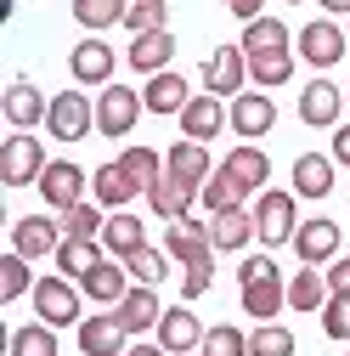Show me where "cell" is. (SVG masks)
<instances>
[{
  "mask_svg": "<svg viewBox=\"0 0 350 356\" xmlns=\"http://www.w3.org/2000/svg\"><path fill=\"white\" fill-rule=\"evenodd\" d=\"M317 6H322L328 17H350V0H317Z\"/></svg>",
  "mask_w": 350,
  "mask_h": 356,
  "instance_id": "obj_51",
  "label": "cell"
},
{
  "mask_svg": "<svg viewBox=\"0 0 350 356\" xmlns=\"http://www.w3.org/2000/svg\"><path fill=\"white\" fill-rule=\"evenodd\" d=\"M79 289L91 294L97 305H108V311H113V305H119V300H124L130 289H136V283H130V272H124V260H97L91 272L79 277Z\"/></svg>",
  "mask_w": 350,
  "mask_h": 356,
  "instance_id": "obj_20",
  "label": "cell"
},
{
  "mask_svg": "<svg viewBox=\"0 0 350 356\" xmlns=\"http://www.w3.org/2000/svg\"><path fill=\"white\" fill-rule=\"evenodd\" d=\"M124 272H130V283H147V289H158V283L169 277V254L147 243V249H136V254L124 260Z\"/></svg>",
  "mask_w": 350,
  "mask_h": 356,
  "instance_id": "obj_39",
  "label": "cell"
},
{
  "mask_svg": "<svg viewBox=\"0 0 350 356\" xmlns=\"http://www.w3.org/2000/svg\"><path fill=\"white\" fill-rule=\"evenodd\" d=\"M0 113L12 119V130H34V124H46V113H51V97L46 91H34L28 79H17L6 97H0Z\"/></svg>",
  "mask_w": 350,
  "mask_h": 356,
  "instance_id": "obj_19",
  "label": "cell"
},
{
  "mask_svg": "<svg viewBox=\"0 0 350 356\" xmlns=\"http://www.w3.org/2000/svg\"><path fill=\"white\" fill-rule=\"evenodd\" d=\"M136 193H142V187L124 175V164H119V159H113V164H102V170L91 175V198H97L102 209H124V204L136 198Z\"/></svg>",
  "mask_w": 350,
  "mask_h": 356,
  "instance_id": "obj_30",
  "label": "cell"
},
{
  "mask_svg": "<svg viewBox=\"0 0 350 356\" xmlns=\"http://www.w3.org/2000/svg\"><path fill=\"white\" fill-rule=\"evenodd\" d=\"M124 29H130V34H153V29H169V0H130V12H124Z\"/></svg>",
  "mask_w": 350,
  "mask_h": 356,
  "instance_id": "obj_44",
  "label": "cell"
},
{
  "mask_svg": "<svg viewBox=\"0 0 350 356\" xmlns=\"http://www.w3.org/2000/svg\"><path fill=\"white\" fill-rule=\"evenodd\" d=\"M317 317H322V334L328 339H350V300H328Z\"/></svg>",
  "mask_w": 350,
  "mask_h": 356,
  "instance_id": "obj_45",
  "label": "cell"
},
{
  "mask_svg": "<svg viewBox=\"0 0 350 356\" xmlns=\"http://www.w3.org/2000/svg\"><path fill=\"white\" fill-rule=\"evenodd\" d=\"M164 254L181 260V272H215V243H209V220H169L164 227Z\"/></svg>",
  "mask_w": 350,
  "mask_h": 356,
  "instance_id": "obj_2",
  "label": "cell"
},
{
  "mask_svg": "<svg viewBox=\"0 0 350 356\" xmlns=\"http://www.w3.org/2000/svg\"><path fill=\"white\" fill-rule=\"evenodd\" d=\"M142 113H147L142 91H130V85H102V97H97V130L102 136H113V142L130 136Z\"/></svg>",
  "mask_w": 350,
  "mask_h": 356,
  "instance_id": "obj_6",
  "label": "cell"
},
{
  "mask_svg": "<svg viewBox=\"0 0 350 356\" xmlns=\"http://www.w3.org/2000/svg\"><path fill=\"white\" fill-rule=\"evenodd\" d=\"M226 113H232V130H238V136H266V130L277 124V102H272L266 91H243V97H232Z\"/></svg>",
  "mask_w": 350,
  "mask_h": 356,
  "instance_id": "obj_18",
  "label": "cell"
},
{
  "mask_svg": "<svg viewBox=\"0 0 350 356\" xmlns=\"http://www.w3.org/2000/svg\"><path fill=\"white\" fill-rule=\"evenodd\" d=\"M328 294H333V300H350V254L328 260Z\"/></svg>",
  "mask_w": 350,
  "mask_h": 356,
  "instance_id": "obj_47",
  "label": "cell"
},
{
  "mask_svg": "<svg viewBox=\"0 0 350 356\" xmlns=\"http://www.w3.org/2000/svg\"><path fill=\"white\" fill-rule=\"evenodd\" d=\"M221 170L232 175V181H238L243 193H266V181H272V159L260 153L254 142H243V147H232V153L221 159Z\"/></svg>",
  "mask_w": 350,
  "mask_h": 356,
  "instance_id": "obj_21",
  "label": "cell"
},
{
  "mask_svg": "<svg viewBox=\"0 0 350 356\" xmlns=\"http://www.w3.org/2000/svg\"><path fill=\"white\" fill-rule=\"evenodd\" d=\"M266 277H277V260L272 254H249L243 266H238V283L249 289V283H266Z\"/></svg>",
  "mask_w": 350,
  "mask_h": 356,
  "instance_id": "obj_46",
  "label": "cell"
},
{
  "mask_svg": "<svg viewBox=\"0 0 350 356\" xmlns=\"http://www.w3.org/2000/svg\"><path fill=\"white\" fill-rule=\"evenodd\" d=\"M40 198H46V209H74V204H85V187H91V175H85L74 159H51L46 170H40Z\"/></svg>",
  "mask_w": 350,
  "mask_h": 356,
  "instance_id": "obj_7",
  "label": "cell"
},
{
  "mask_svg": "<svg viewBox=\"0 0 350 356\" xmlns=\"http://www.w3.org/2000/svg\"><path fill=\"white\" fill-rule=\"evenodd\" d=\"M6 350H12V356H57V328H51V323L12 328V334H6Z\"/></svg>",
  "mask_w": 350,
  "mask_h": 356,
  "instance_id": "obj_36",
  "label": "cell"
},
{
  "mask_svg": "<svg viewBox=\"0 0 350 356\" xmlns=\"http://www.w3.org/2000/svg\"><path fill=\"white\" fill-rule=\"evenodd\" d=\"M79 294H85V289H79L74 277H40L28 300H34V317H40V323L79 328V323H85V317H79Z\"/></svg>",
  "mask_w": 350,
  "mask_h": 356,
  "instance_id": "obj_3",
  "label": "cell"
},
{
  "mask_svg": "<svg viewBox=\"0 0 350 356\" xmlns=\"http://www.w3.org/2000/svg\"><path fill=\"white\" fill-rule=\"evenodd\" d=\"M62 227L51 215H23V220H12V249L17 254H28V260H46V254H57L62 249Z\"/></svg>",
  "mask_w": 350,
  "mask_h": 356,
  "instance_id": "obj_11",
  "label": "cell"
},
{
  "mask_svg": "<svg viewBox=\"0 0 350 356\" xmlns=\"http://www.w3.org/2000/svg\"><path fill=\"white\" fill-rule=\"evenodd\" d=\"M339 108H344V91L333 79H311L299 91V119L305 124H317V130H328V124H339Z\"/></svg>",
  "mask_w": 350,
  "mask_h": 356,
  "instance_id": "obj_23",
  "label": "cell"
},
{
  "mask_svg": "<svg viewBox=\"0 0 350 356\" xmlns=\"http://www.w3.org/2000/svg\"><path fill=\"white\" fill-rule=\"evenodd\" d=\"M12 6H17V0H0V12H12Z\"/></svg>",
  "mask_w": 350,
  "mask_h": 356,
  "instance_id": "obj_53",
  "label": "cell"
},
{
  "mask_svg": "<svg viewBox=\"0 0 350 356\" xmlns=\"http://www.w3.org/2000/svg\"><path fill=\"white\" fill-rule=\"evenodd\" d=\"M124 356H169V350H164V345H130Z\"/></svg>",
  "mask_w": 350,
  "mask_h": 356,
  "instance_id": "obj_52",
  "label": "cell"
},
{
  "mask_svg": "<svg viewBox=\"0 0 350 356\" xmlns=\"http://www.w3.org/2000/svg\"><path fill=\"white\" fill-rule=\"evenodd\" d=\"M102 254H108V249H102V243H91V238H62V249H57V272L79 283V277L91 272Z\"/></svg>",
  "mask_w": 350,
  "mask_h": 356,
  "instance_id": "obj_34",
  "label": "cell"
},
{
  "mask_svg": "<svg viewBox=\"0 0 350 356\" xmlns=\"http://www.w3.org/2000/svg\"><path fill=\"white\" fill-rule=\"evenodd\" d=\"M333 153H299L294 159V193L299 198H328L333 193Z\"/></svg>",
  "mask_w": 350,
  "mask_h": 356,
  "instance_id": "obj_25",
  "label": "cell"
},
{
  "mask_svg": "<svg viewBox=\"0 0 350 356\" xmlns=\"http://www.w3.org/2000/svg\"><path fill=\"white\" fill-rule=\"evenodd\" d=\"M344 34H350V29H344Z\"/></svg>",
  "mask_w": 350,
  "mask_h": 356,
  "instance_id": "obj_55",
  "label": "cell"
},
{
  "mask_svg": "<svg viewBox=\"0 0 350 356\" xmlns=\"http://www.w3.org/2000/svg\"><path fill=\"white\" fill-rule=\"evenodd\" d=\"M113 311H119V323H124L130 334H147V328H158V317H164V300H158V289L136 283V289H130Z\"/></svg>",
  "mask_w": 350,
  "mask_h": 356,
  "instance_id": "obj_24",
  "label": "cell"
},
{
  "mask_svg": "<svg viewBox=\"0 0 350 356\" xmlns=\"http://www.w3.org/2000/svg\"><path fill=\"white\" fill-rule=\"evenodd\" d=\"M243 57H266V51H294V34L283 29V17H254L243 23Z\"/></svg>",
  "mask_w": 350,
  "mask_h": 356,
  "instance_id": "obj_28",
  "label": "cell"
},
{
  "mask_svg": "<svg viewBox=\"0 0 350 356\" xmlns=\"http://www.w3.org/2000/svg\"><path fill=\"white\" fill-rule=\"evenodd\" d=\"M294 198H299V193H277V187L254 193V232H260V243H266V249L294 243V232H299V209H294Z\"/></svg>",
  "mask_w": 350,
  "mask_h": 356,
  "instance_id": "obj_1",
  "label": "cell"
},
{
  "mask_svg": "<svg viewBox=\"0 0 350 356\" xmlns=\"http://www.w3.org/2000/svg\"><path fill=\"white\" fill-rule=\"evenodd\" d=\"M198 350H203V356H249V334H243L238 323H215Z\"/></svg>",
  "mask_w": 350,
  "mask_h": 356,
  "instance_id": "obj_43",
  "label": "cell"
},
{
  "mask_svg": "<svg viewBox=\"0 0 350 356\" xmlns=\"http://www.w3.org/2000/svg\"><path fill=\"white\" fill-rule=\"evenodd\" d=\"M124 12H130V0H74V23H79V29H91V34L124 23Z\"/></svg>",
  "mask_w": 350,
  "mask_h": 356,
  "instance_id": "obj_35",
  "label": "cell"
},
{
  "mask_svg": "<svg viewBox=\"0 0 350 356\" xmlns=\"http://www.w3.org/2000/svg\"><path fill=\"white\" fill-rule=\"evenodd\" d=\"M119 164H124V175H130L142 193H153V187L164 181V153H153V147H142V142H136V147H124Z\"/></svg>",
  "mask_w": 350,
  "mask_h": 356,
  "instance_id": "obj_33",
  "label": "cell"
},
{
  "mask_svg": "<svg viewBox=\"0 0 350 356\" xmlns=\"http://www.w3.org/2000/svg\"><path fill=\"white\" fill-rule=\"evenodd\" d=\"M175 119H181V136H187V142H209V136H221V130L232 124L226 102H221V97H209V91H198Z\"/></svg>",
  "mask_w": 350,
  "mask_h": 356,
  "instance_id": "obj_12",
  "label": "cell"
},
{
  "mask_svg": "<svg viewBox=\"0 0 350 356\" xmlns=\"http://www.w3.org/2000/svg\"><path fill=\"white\" fill-rule=\"evenodd\" d=\"M333 164H344V170H350V124H339V130H333Z\"/></svg>",
  "mask_w": 350,
  "mask_h": 356,
  "instance_id": "obj_50",
  "label": "cell"
},
{
  "mask_svg": "<svg viewBox=\"0 0 350 356\" xmlns=\"http://www.w3.org/2000/svg\"><path fill=\"white\" fill-rule=\"evenodd\" d=\"M102 249L119 254V260H130L136 249H147V227H142L130 209H113V215H108V227H102Z\"/></svg>",
  "mask_w": 350,
  "mask_h": 356,
  "instance_id": "obj_27",
  "label": "cell"
},
{
  "mask_svg": "<svg viewBox=\"0 0 350 356\" xmlns=\"http://www.w3.org/2000/svg\"><path fill=\"white\" fill-rule=\"evenodd\" d=\"M164 170L175 175V181H187V187H198V193H203V181H209V175L221 170V164L209 159V142H187V136H181V142L164 153Z\"/></svg>",
  "mask_w": 350,
  "mask_h": 356,
  "instance_id": "obj_14",
  "label": "cell"
},
{
  "mask_svg": "<svg viewBox=\"0 0 350 356\" xmlns=\"http://www.w3.org/2000/svg\"><path fill=\"white\" fill-rule=\"evenodd\" d=\"M46 130L57 142H85L97 130V102L85 91H57L51 97V113H46Z\"/></svg>",
  "mask_w": 350,
  "mask_h": 356,
  "instance_id": "obj_4",
  "label": "cell"
},
{
  "mask_svg": "<svg viewBox=\"0 0 350 356\" xmlns=\"http://www.w3.org/2000/svg\"><path fill=\"white\" fill-rule=\"evenodd\" d=\"M243 198H249V193H243V187L232 181L226 170H215L209 181H203V193H198V204H203L209 215H221V209H243Z\"/></svg>",
  "mask_w": 350,
  "mask_h": 356,
  "instance_id": "obj_38",
  "label": "cell"
},
{
  "mask_svg": "<svg viewBox=\"0 0 350 356\" xmlns=\"http://www.w3.org/2000/svg\"><path fill=\"white\" fill-rule=\"evenodd\" d=\"M254 209H221V215H209V243L215 254H243L254 243Z\"/></svg>",
  "mask_w": 350,
  "mask_h": 356,
  "instance_id": "obj_16",
  "label": "cell"
},
{
  "mask_svg": "<svg viewBox=\"0 0 350 356\" xmlns=\"http://www.w3.org/2000/svg\"><path fill=\"white\" fill-rule=\"evenodd\" d=\"M283 6H299V0H283Z\"/></svg>",
  "mask_w": 350,
  "mask_h": 356,
  "instance_id": "obj_54",
  "label": "cell"
},
{
  "mask_svg": "<svg viewBox=\"0 0 350 356\" xmlns=\"http://www.w3.org/2000/svg\"><path fill=\"white\" fill-rule=\"evenodd\" d=\"M243 85H249V57L243 46H215L209 63H203V91L209 97H243Z\"/></svg>",
  "mask_w": 350,
  "mask_h": 356,
  "instance_id": "obj_8",
  "label": "cell"
},
{
  "mask_svg": "<svg viewBox=\"0 0 350 356\" xmlns=\"http://www.w3.org/2000/svg\"><path fill=\"white\" fill-rule=\"evenodd\" d=\"M124 339H130V328L119 323V311H108V317H85V323H79V350H85V356H124V350H130Z\"/></svg>",
  "mask_w": 350,
  "mask_h": 356,
  "instance_id": "obj_17",
  "label": "cell"
},
{
  "mask_svg": "<svg viewBox=\"0 0 350 356\" xmlns=\"http://www.w3.org/2000/svg\"><path fill=\"white\" fill-rule=\"evenodd\" d=\"M249 79L260 91H277V85L294 79V51H266V57H249Z\"/></svg>",
  "mask_w": 350,
  "mask_h": 356,
  "instance_id": "obj_37",
  "label": "cell"
},
{
  "mask_svg": "<svg viewBox=\"0 0 350 356\" xmlns=\"http://www.w3.org/2000/svg\"><path fill=\"white\" fill-rule=\"evenodd\" d=\"M46 164L51 159H46V147H40V136L17 130V136H6V147H0V181L6 187H34Z\"/></svg>",
  "mask_w": 350,
  "mask_h": 356,
  "instance_id": "obj_5",
  "label": "cell"
},
{
  "mask_svg": "<svg viewBox=\"0 0 350 356\" xmlns=\"http://www.w3.org/2000/svg\"><path fill=\"white\" fill-rule=\"evenodd\" d=\"M113 68H119V57H113V46L102 34H85L79 46L68 51V74H74V85H113Z\"/></svg>",
  "mask_w": 350,
  "mask_h": 356,
  "instance_id": "obj_9",
  "label": "cell"
},
{
  "mask_svg": "<svg viewBox=\"0 0 350 356\" xmlns=\"http://www.w3.org/2000/svg\"><path fill=\"white\" fill-rule=\"evenodd\" d=\"M344 97H350V91H344Z\"/></svg>",
  "mask_w": 350,
  "mask_h": 356,
  "instance_id": "obj_56",
  "label": "cell"
},
{
  "mask_svg": "<svg viewBox=\"0 0 350 356\" xmlns=\"http://www.w3.org/2000/svg\"><path fill=\"white\" fill-rule=\"evenodd\" d=\"M142 102H147V113H181V108L192 102V85L175 74V68H164V74H153V79H147Z\"/></svg>",
  "mask_w": 350,
  "mask_h": 356,
  "instance_id": "obj_26",
  "label": "cell"
},
{
  "mask_svg": "<svg viewBox=\"0 0 350 356\" xmlns=\"http://www.w3.org/2000/svg\"><path fill=\"white\" fill-rule=\"evenodd\" d=\"M344 51H350V34H344L333 17H317V23L299 29V57L311 63V68H333Z\"/></svg>",
  "mask_w": 350,
  "mask_h": 356,
  "instance_id": "obj_10",
  "label": "cell"
},
{
  "mask_svg": "<svg viewBox=\"0 0 350 356\" xmlns=\"http://www.w3.org/2000/svg\"><path fill=\"white\" fill-rule=\"evenodd\" d=\"M333 294H328V272L322 266H305V272H294L288 277V305L294 311H322Z\"/></svg>",
  "mask_w": 350,
  "mask_h": 356,
  "instance_id": "obj_31",
  "label": "cell"
},
{
  "mask_svg": "<svg viewBox=\"0 0 350 356\" xmlns=\"http://www.w3.org/2000/svg\"><path fill=\"white\" fill-rule=\"evenodd\" d=\"M124 57H130V68H136V74H147V79H153V74H164V68L175 63V34H169V29L136 34V40H130V51H124Z\"/></svg>",
  "mask_w": 350,
  "mask_h": 356,
  "instance_id": "obj_22",
  "label": "cell"
},
{
  "mask_svg": "<svg viewBox=\"0 0 350 356\" xmlns=\"http://www.w3.org/2000/svg\"><path fill=\"white\" fill-rule=\"evenodd\" d=\"M299 345H294V334L283 328V323H260L254 334H249V356H294Z\"/></svg>",
  "mask_w": 350,
  "mask_h": 356,
  "instance_id": "obj_42",
  "label": "cell"
},
{
  "mask_svg": "<svg viewBox=\"0 0 350 356\" xmlns=\"http://www.w3.org/2000/svg\"><path fill=\"white\" fill-rule=\"evenodd\" d=\"M192 198H198V187H187V181H175V175L164 170V181L147 193V209L158 215V220H187L192 215Z\"/></svg>",
  "mask_w": 350,
  "mask_h": 356,
  "instance_id": "obj_29",
  "label": "cell"
},
{
  "mask_svg": "<svg viewBox=\"0 0 350 356\" xmlns=\"http://www.w3.org/2000/svg\"><path fill=\"white\" fill-rule=\"evenodd\" d=\"M283 305H288V283H283V272L266 277V283H249V289H243V311H249V317H260V323H272Z\"/></svg>",
  "mask_w": 350,
  "mask_h": 356,
  "instance_id": "obj_32",
  "label": "cell"
},
{
  "mask_svg": "<svg viewBox=\"0 0 350 356\" xmlns=\"http://www.w3.org/2000/svg\"><path fill=\"white\" fill-rule=\"evenodd\" d=\"M209 283H215V272H187V277H181V300H187V305H192V300H203V294H209Z\"/></svg>",
  "mask_w": 350,
  "mask_h": 356,
  "instance_id": "obj_48",
  "label": "cell"
},
{
  "mask_svg": "<svg viewBox=\"0 0 350 356\" xmlns=\"http://www.w3.org/2000/svg\"><path fill=\"white\" fill-rule=\"evenodd\" d=\"M294 254H299L305 266H328V260H339V220H333V215L299 220V232H294Z\"/></svg>",
  "mask_w": 350,
  "mask_h": 356,
  "instance_id": "obj_13",
  "label": "cell"
},
{
  "mask_svg": "<svg viewBox=\"0 0 350 356\" xmlns=\"http://www.w3.org/2000/svg\"><path fill=\"white\" fill-rule=\"evenodd\" d=\"M221 6L232 12V17H243V23H254V17H266L260 6H266V0H221Z\"/></svg>",
  "mask_w": 350,
  "mask_h": 356,
  "instance_id": "obj_49",
  "label": "cell"
},
{
  "mask_svg": "<svg viewBox=\"0 0 350 356\" xmlns=\"http://www.w3.org/2000/svg\"><path fill=\"white\" fill-rule=\"evenodd\" d=\"M23 294H34V272H28V254H6V260H0V300H23Z\"/></svg>",
  "mask_w": 350,
  "mask_h": 356,
  "instance_id": "obj_40",
  "label": "cell"
},
{
  "mask_svg": "<svg viewBox=\"0 0 350 356\" xmlns=\"http://www.w3.org/2000/svg\"><path fill=\"white\" fill-rule=\"evenodd\" d=\"M102 204H74V209H62V232L68 238H91V243H102Z\"/></svg>",
  "mask_w": 350,
  "mask_h": 356,
  "instance_id": "obj_41",
  "label": "cell"
},
{
  "mask_svg": "<svg viewBox=\"0 0 350 356\" xmlns=\"http://www.w3.org/2000/svg\"><path fill=\"white\" fill-rule=\"evenodd\" d=\"M203 323L192 317V305H164V317H158V345L169 350V356H187V350H198L203 345Z\"/></svg>",
  "mask_w": 350,
  "mask_h": 356,
  "instance_id": "obj_15",
  "label": "cell"
}]
</instances>
